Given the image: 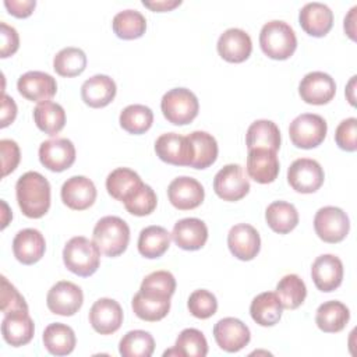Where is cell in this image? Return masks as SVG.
<instances>
[{"label": "cell", "mask_w": 357, "mask_h": 357, "mask_svg": "<svg viewBox=\"0 0 357 357\" xmlns=\"http://www.w3.org/2000/svg\"><path fill=\"white\" fill-rule=\"evenodd\" d=\"M15 195L26 218L39 219L50 208V184L38 172H26L17 180Z\"/></svg>", "instance_id": "obj_1"}, {"label": "cell", "mask_w": 357, "mask_h": 357, "mask_svg": "<svg viewBox=\"0 0 357 357\" xmlns=\"http://www.w3.org/2000/svg\"><path fill=\"white\" fill-rule=\"evenodd\" d=\"M63 262L70 272L86 278L98 271L100 264V250L93 240L84 236H75L64 245Z\"/></svg>", "instance_id": "obj_2"}, {"label": "cell", "mask_w": 357, "mask_h": 357, "mask_svg": "<svg viewBox=\"0 0 357 357\" xmlns=\"http://www.w3.org/2000/svg\"><path fill=\"white\" fill-rule=\"evenodd\" d=\"M259 45L268 57L273 60H286L293 56L297 47V38L287 22L272 20L261 28Z\"/></svg>", "instance_id": "obj_3"}, {"label": "cell", "mask_w": 357, "mask_h": 357, "mask_svg": "<svg viewBox=\"0 0 357 357\" xmlns=\"http://www.w3.org/2000/svg\"><path fill=\"white\" fill-rule=\"evenodd\" d=\"M92 237L100 252L107 257H117L128 245L130 227L119 216H103L96 222Z\"/></svg>", "instance_id": "obj_4"}, {"label": "cell", "mask_w": 357, "mask_h": 357, "mask_svg": "<svg viewBox=\"0 0 357 357\" xmlns=\"http://www.w3.org/2000/svg\"><path fill=\"white\" fill-rule=\"evenodd\" d=\"M160 109L169 123L184 126L197 117L199 103L197 96L190 89L173 88L162 96Z\"/></svg>", "instance_id": "obj_5"}, {"label": "cell", "mask_w": 357, "mask_h": 357, "mask_svg": "<svg viewBox=\"0 0 357 357\" xmlns=\"http://www.w3.org/2000/svg\"><path fill=\"white\" fill-rule=\"evenodd\" d=\"M328 124L325 119L315 113H303L297 116L289 127V135L294 146L311 149L322 144L326 137Z\"/></svg>", "instance_id": "obj_6"}, {"label": "cell", "mask_w": 357, "mask_h": 357, "mask_svg": "<svg viewBox=\"0 0 357 357\" xmlns=\"http://www.w3.org/2000/svg\"><path fill=\"white\" fill-rule=\"evenodd\" d=\"M317 236L325 243H340L350 230V220L346 212L337 206L319 208L314 218Z\"/></svg>", "instance_id": "obj_7"}, {"label": "cell", "mask_w": 357, "mask_h": 357, "mask_svg": "<svg viewBox=\"0 0 357 357\" xmlns=\"http://www.w3.org/2000/svg\"><path fill=\"white\" fill-rule=\"evenodd\" d=\"M213 190L223 201L234 202L244 198L250 191V180L240 165L223 166L213 178Z\"/></svg>", "instance_id": "obj_8"}, {"label": "cell", "mask_w": 357, "mask_h": 357, "mask_svg": "<svg viewBox=\"0 0 357 357\" xmlns=\"http://www.w3.org/2000/svg\"><path fill=\"white\" fill-rule=\"evenodd\" d=\"M324 169L310 158L296 159L287 169V181L290 187L301 194H311L324 184Z\"/></svg>", "instance_id": "obj_9"}, {"label": "cell", "mask_w": 357, "mask_h": 357, "mask_svg": "<svg viewBox=\"0 0 357 357\" xmlns=\"http://www.w3.org/2000/svg\"><path fill=\"white\" fill-rule=\"evenodd\" d=\"M84 294L79 286L68 280H60L50 287L46 296V304L50 312L63 317H71L81 308Z\"/></svg>", "instance_id": "obj_10"}, {"label": "cell", "mask_w": 357, "mask_h": 357, "mask_svg": "<svg viewBox=\"0 0 357 357\" xmlns=\"http://www.w3.org/2000/svg\"><path fill=\"white\" fill-rule=\"evenodd\" d=\"M155 152L160 160L174 166H190L192 162V145L188 137L166 132L155 142Z\"/></svg>", "instance_id": "obj_11"}, {"label": "cell", "mask_w": 357, "mask_h": 357, "mask_svg": "<svg viewBox=\"0 0 357 357\" xmlns=\"http://www.w3.org/2000/svg\"><path fill=\"white\" fill-rule=\"evenodd\" d=\"M213 337L222 350L227 353H236L250 343L251 333L243 321L227 317L219 319L215 324Z\"/></svg>", "instance_id": "obj_12"}, {"label": "cell", "mask_w": 357, "mask_h": 357, "mask_svg": "<svg viewBox=\"0 0 357 357\" xmlns=\"http://www.w3.org/2000/svg\"><path fill=\"white\" fill-rule=\"evenodd\" d=\"M39 160L52 172H64L75 162L74 144L67 138L46 139L39 146Z\"/></svg>", "instance_id": "obj_13"}, {"label": "cell", "mask_w": 357, "mask_h": 357, "mask_svg": "<svg viewBox=\"0 0 357 357\" xmlns=\"http://www.w3.org/2000/svg\"><path fill=\"white\" fill-rule=\"evenodd\" d=\"M298 93L308 105H326L336 93V84L329 74L312 71L300 81Z\"/></svg>", "instance_id": "obj_14"}, {"label": "cell", "mask_w": 357, "mask_h": 357, "mask_svg": "<svg viewBox=\"0 0 357 357\" xmlns=\"http://www.w3.org/2000/svg\"><path fill=\"white\" fill-rule=\"evenodd\" d=\"M167 197L174 208L188 211L202 204L205 191L198 180L188 176H180L169 184Z\"/></svg>", "instance_id": "obj_15"}, {"label": "cell", "mask_w": 357, "mask_h": 357, "mask_svg": "<svg viewBox=\"0 0 357 357\" xmlns=\"http://www.w3.org/2000/svg\"><path fill=\"white\" fill-rule=\"evenodd\" d=\"M89 324L100 335H112L123 324L121 305L113 298H99L89 310Z\"/></svg>", "instance_id": "obj_16"}, {"label": "cell", "mask_w": 357, "mask_h": 357, "mask_svg": "<svg viewBox=\"0 0 357 357\" xmlns=\"http://www.w3.org/2000/svg\"><path fill=\"white\" fill-rule=\"evenodd\" d=\"M17 89L25 99L31 102L50 100L57 92L56 79L43 71H28L17 81Z\"/></svg>", "instance_id": "obj_17"}, {"label": "cell", "mask_w": 357, "mask_h": 357, "mask_svg": "<svg viewBox=\"0 0 357 357\" xmlns=\"http://www.w3.org/2000/svg\"><path fill=\"white\" fill-rule=\"evenodd\" d=\"M227 245L230 252L241 259H254L261 248V238L257 229L248 223L234 225L227 234Z\"/></svg>", "instance_id": "obj_18"}, {"label": "cell", "mask_w": 357, "mask_h": 357, "mask_svg": "<svg viewBox=\"0 0 357 357\" xmlns=\"http://www.w3.org/2000/svg\"><path fill=\"white\" fill-rule=\"evenodd\" d=\"M61 201L70 209L84 211L93 205L96 199V187L85 176H73L61 185Z\"/></svg>", "instance_id": "obj_19"}, {"label": "cell", "mask_w": 357, "mask_h": 357, "mask_svg": "<svg viewBox=\"0 0 357 357\" xmlns=\"http://www.w3.org/2000/svg\"><path fill=\"white\" fill-rule=\"evenodd\" d=\"M311 276L318 290L329 293L337 289L343 280V264L333 254L317 257L311 266Z\"/></svg>", "instance_id": "obj_20"}, {"label": "cell", "mask_w": 357, "mask_h": 357, "mask_svg": "<svg viewBox=\"0 0 357 357\" xmlns=\"http://www.w3.org/2000/svg\"><path fill=\"white\" fill-rule=\"evenodd\" d=\"M218 53L229 63H243L252 52L250 35L240 28L226 29L218 39Z\"/></svg>", "instance_id": "obj_21"}, {"label": "cell", "mask_w": 357, "mask_h": 357, "mask_svg": "<svg viewBox=\"0 0 357 357\" xmlns=\"http://www.w3.org/2000/svg\"><path fill=\"white\" fill-rule=\"evenodd\" d=\"M35 333V325L28 311L17 310L4 314L1 321V335L3 339L14 347L24 346L29 343Z\"/></svg>", "instance_id": "obj_22"}, {"label": "cell", "mask_w": 357, "mask_h": 357, "mask_svg": "<svg viewBox=\"0 0 357 357\" xmlns=\"http://www.w3.org/2000/svg\"><path fill=\"white\" fill-rule=\"evenodd\" d=\"M247 174L259 184H268L276 180L279 174V159L276 152L265 148L248 149Z\"/></svg>", "instance_id": "obj_23"}, {"label": "cell", "mask_w": 357, "mask_h": 357, "mask_svg": "<svg viewBox=\"0 0 357 357\" xmlns=\"http://www.w3.org/2000/svg\"><path fill=\"white\" fill-rule=\"evenodd\" d=\"M172 238L181 250L195 251L205 245L208 240V227L198 218H184L174 223Z\"/></svg>", "instance_id": "obj_24"}, {"label": "cell", "mask_w": 357, "mask_h": 357, "mask_svg": "<svg viewBox=\"0 0 357 357\" xmlns=\"http://www.w3.org/2000/svg\"><path fill=\"white\" fill-rule=\"evenodd\" d=\"M298 21L305 33L315 38H322L333 25V13L326 4L312 1L301 7Z\"/></svg>", "instance_id": "obj_25"}, {"label": "cell", "mask_w": 357, "mask_h": 357, "mask_svg": "<svg viewBox=\"0 0 357 357\" xmlns=\"http://www.w3.org/2000/svg\"><path fill=\"white\" fill-rule=\"evenodd\" d=\"M46 250L43 234L36 229H22L13 240L14 257L24 265L38 262Z\"/></svg>", "instance_id": "obj_26"}, {"label": "cell", "mask_w": 357, "mask_h": 357, "mask_svg": "<svg viewBox=\"0 0 357 357\" xmlns=\"http://www.w3.org/2000/svg\"><path fill=\"white\" fill-rule=\"evenodd\" d=\"M116 82L105 74H96L88 78L81 86V98L89 107H105L116 96Z\"/></svg>", "instance_id": "obj_27"}, {"label": "cell", "mask_w": 357, "mask_h": 357, "mask_svg": "<svg viewBox=\"0 0 357 357\" xmlns=\"http://www.w3.org/2000/svg\"><path fill=\"white\" fill-rule=\"evenodd\" d=\"M134 314L148 322H156L163 319L170 310V297L148 293L139 290L131 301Z\"/></svg>", "instance_id": "obj_28"}, {"label": "cell", "mask_w": 357, "mask_h": 357, "mask_svg": "<svg viewBox=\"0 0 357 357\" xmlns=\"http://www.w3.org/2000/svg\"><path fill=\"white\" fill-rule=\"evenodd\" d=\"M283 307L276 293L264 291L255 296L250 305L251 318L261 326H273L282 318Z\"/></svg>", "instance_id": "obj_29"}, {"label": "cell", "mask_w": 357, "mask_h": 357, "mask_svg": "<svg viewBox=\"0 0 357 357\" xmlns=\"http://www.w3.org/2000/svg\"><path fill=\"white\" fill-rule=\"evenodd\" d=\"M349 319H350L349 308L337 300L325 301L317 308L315 324L322 332H326V333L340 332L344 329Z\"/></svg>", "instance_id": "obj_30"}, {"label": "cell", "mask_w": 357, "mask_h": 357, "mask_svg": "<svg viewBox=\"0 0 357 357\" xmlns=\"http://www.w3.org/2000/svg\"><path fill=\"white\" fill-rule=\"evenodd\" d=\"M142 180L134 170L128 167H117L109 173L106 178V190L110 197L123 204L142 185Z\"/></svg>", "instance_id": "obj_31"}, {"label": "cell", "mask_w": 357, "mask_h": 357, "mask_svg": "<svg viewBox=\"0 0 357 357\" xmlns=\"http://www.w3.org/2000/svg\"><path fill=\"white\" fill-rule=\"evenodd\" d=\"M42 340L45 349L53 356L70 354L77 343L73 328L61 322L47 325L43 331Z\"/></svg>", "instance_id": "obj_32"}, {"label": "cell", "mask_w": 357, "mask_h": 357, "mask_svg": "<svg viewBox=\"0 0 357 357\" xmlns=\"http://www.w3.org/2000/svg\"><path fill=\"white\" fill-rule=\"evenodd\" d=\"M245 145L248 149L265 148L278 152L280 148L279 127L271 120H255L247 130Z\"/></svg>", "instance_id": "obj_33"}, {"label": "cell", "mask_w": 357, "mask_h": 357, "mask_svg": "<svg viewBox=\"0 0 357 357\" xmlns=\"http://www.w3.org/2000/svg\"><path fill=\"white\" fill-rule=\"evenodd\" d=\"M265 219L275 233L286 234L298 225V212L290 202L273 201L265 211Z\"/></svg>", "instance_id": "obj_34"}, {"label": "cell", "mask_w": 357, "mask_h": 357, "mask_svg": "<svg viewBox=\"0 0 357 357\" xmlns=\"http://www.w3.org/2000/svg\"><path fill=\"white\" fill-rule=\"evenodd\" d=\"M172 234L162 226H148L138 237V251L142 257L153 259L162 257L170 247Z\"/></svg>", "instance_id": "obj_35"}, {"label": "cell", "mask_w": 357, "mask_h": 357, "mask_svg": "<svg viewBox=\"0 0 357 357\" xmlns=\"http://www.w3.org/2000/svg\"><path fill=\"white\" fill-rule=\"evenodd\" d=\"M33 121L45 134L56 135L64 128L66 112L63 106L56 102H40L33 109Z\"/></svg>", "instance_id": "obj_36"}, {"label": "cell", "mask_w": 357, "mask_h": 357, "mask_svg": "<svg viewBox=\"0 0 357 357\" xmlns=\"http://www.w3.org/2000/svg\"><path fill=\"white\" fill-rule=\"evenodd\" d=\"M192 145V162L190 167L206 169L215 163L218 158V142L215 137L206 131H194L187 135Z\"/></svg>", "instance_id": "obj_37"}, {"label": "cell", "mask_w": 357, "mask_h": 357, "mask_svg": "<svg viewBox=\"0 0 357 357\" xmlns=\"http://www.w3.org/2000/svg\"><path fill=\"white\" fill-rule=\"evenodd\" d=\"M276 294L283 308L296 310L304 303L307 287L298 275L289 273L284 275L276 284Z\"/></svg>", "instance_id": "obj_38"}, {"label": "cell", "mask_w": 357, "mask_h": 357, "mask_svg": "<svg viewBox=\"0 0 357 357\" xmlns=\"http://www.w3.org/2000/svg\"><path fill=\"white\" fill-rule=\"evenodd\" d=\"M112 26L120 39L131 40L145 33L146 20L137 10H123L114 15Z\"/></svg>", "instance_id": "obj_39"}, {"label": "cell", "mask_w": 357, "mask_h": 357, "mask_svg": "<svg viewBox=\"0 0 357 357\" xmlns=\"http://www.w3.org/2000/svg\"><path fill=\"white\" fill-rule=\"evenodd\" d=\"M153 350L155 340L152 335L141 329L127 332L119 343V351L123 357H149Z\"/></svg>", "instance_id": "obj_40"}, {"label": "cell", "mask_w": 357, "mask_h": 357, "mask_svg": "<svg viewBox=\"0 0 357 357\" xmlns=\"http://www.w3.org/2000/svg\"><path fill=\"white\" fill-rule=\"evenodd\" d=\"M120 126L130 134H144L153 123V113L145 105H130L124 107L119 117Z\"/></svg>", "instance_id": "obj_41"}, {"label": "cell", "mask_w": 357, "mask_h": 357, "mask_svg": "<svg viewBox=\"0 0 357 357\" xmlns=\"http://www.w3.org/2000/svg\"><path fill=\"white\" fill-rule=\"evenodd\" d=\"M53 68L61 77H77L86 68V54L79 47H64L54 56Z\"/></svg>", "instance_id": "obj_42"}, {"label": "cell", "mask_w": 357, "mask_h": 357, "mask_svg": "<svg viewBox=\"0 0 357 357\" xmlns=\"http://www.w3.org/2000/svg\"><path fill=\"white\" fill-rule=\"evenodd\" d=\"M174 347L180 351L181 357H205L208 354V342L204 333L195 328L181 331L176 339Z\"/></svg>", "instance_id": "obj_43"}, {"label": "cell", "mask_w": 357, "mask_h": 357, "mask_svg": "<svg viewBox=\"0 0 357 357\" xmlns=\"http://www.w3.org/2000/svg\"><path fill=\"white\" fill-rule=\"evenodd\" d=\"M158 198L152 187L148 184H142L126 202L124 206L126 209L135 216H146L152 213L156 208Z\"/></svg>", "instance_id": "obj_44"}, {"label": "cell", "mask_w": 357, "mask_h": 357, "mask_svg": "<svg viewBox=\"0 0 357 357\" xmlns=\"http://www.w3.org/2000/svg\"><path fill=\"white\" fill-rule=\"evenodd\" d=\"M187 307L190 312L199 319L211 318L218 310V300L213 293L205 289L194 290L187 301Z\"/></svg>", "instance_id": "obj_45"}, {"label": "cell", "mask_w": 357, "mask_h": 357, "mask_svg": "<svg viewBox=\"0 0 357 357\" xmlns=\"http://www.w3.org/2000/svg\"><path fill=\"white\" fill-rule=\"evenodd\" d=\"M139 290L172 297L176 291V279L169 271H155L144 278Z\"/></svg>", "instance_id": "obj_46"}, {"label": "cell", "mask_w": 357, "mask_h": 357, "mask_svg": "<svg viewBox=\"0 0 357 357\" xmlns=\"http://www.w3.org/2000/svg\"><path fill=\"white\" fill-rule=\"evenodd\" d=\"M335 141L337 146L347 152L357 149V119L349 117L339 123L335 131Z\"/></svg>", "instance_id": "obj_47"}, {"label": "cell", "mask_w": 357, "mask_h": 357, "mask_svg": "<svg viewBox=\"0 0 357 357\" xmlns=\"http://www.w3.org/2000/svg\"><path fill=\"white\" fill-rule=\"evenodd\" d=\"M17 310L28 311V304L20 291L7 280V278L1 276V311L8 314Z\"/></svg>", "instance_id": "obj_48"}, {"label": "cell", "mask_w": 357, "mask_h": 357, "mask_svg": "<svg viewBox=\"0 0 357 357\" xmlns=\"http://www.w3.org/2000/svg\"><path fill=\"white\" fill-rule=\"evenodd\" d=\"M0 151H1V167H3V177L10 174L15 170L20 163L21 153L20 146L13 139H1L0 141Z\"/></svg>", "instance_id": "obj_49"}, {"label": "cell", "mask_w": 357, "mask_h": 357, "mask_svg": "<svg viewBox=\"0 0 357 357\" xmlns=\"http://www.w3.org/2000/svg\"><path fill=\"white\" fill-rule=\"evenodd\" d=\"M0 36H1L0 57L6 59L8 56H13L20 47V36L17 29L6 22H0Z\"/></svg>", "instance_id": "obj_50"}, {"label": "cell", "mask_w": 357, "mask_h": 357, "mask_svg": "<svg viewBox=\"0 0 357 357\" xmlns=\"http://www.w3.org/2000/svg\"><path fill=\"white\" fill-rule=\"evenodd\" d=\"M6 8L8 13L17 18H26L32 14L36 1L35 0H6Z\"/></svg>", "instance_id": "obj_51"}, {"label": "cell", "mask_w": 357, "mask_h": 357, "mask_svg": "<svg viewBox=\"0 0 357 357\" xmlns=\"http://www.w3.org/2000/svg\"><path fill=\"white\" fill-rule=\"evenodd\" d=\"M17 116V105L14 102V99L6 93L1 95V123L0 127L4 128L7 127L10 123H13L15 120Z\"/></svg>", "instance_id": "obj_52"}, {"label": "cell", "mask_w": 357, "mask_h": 357, "mask_svg": "<svg viewBox=\"0 0 357 357\" xmlns=\"http://www.w3.org/2000/svg\"><path fill=\"white\" fill-rule=\"evenodd\" d=\"M142 4L148 8H151L152 11H158V13H163V11H170L174 7L181 4V0H155V1H146L144 0Z\"/></svg>", "instance_id": "obj_53"}, {"label": "cell", "mask_w": 357, "mask_h": 357, "mask_svg": "<svg viewBox=\"0 0 357 357\" xmlns=\"http://www.w3.org/2000/svg\"><path fill=\"white\" fill-rule=\"evenodd\" d=\"M356 11H357V6H354L351 10H350V13L344 17V31H346V33L350 36V39H356V24H354V21H356Z\"/></svg>", "instance_id": "obj_54"}, {"label": "cell", "mask_w": 357, "mask_h": 357, "mask_svg": "<svg viewBox=\"0 0 357 357\" xmlns=\"http://www.w3.org/2000/svg\"><path fill=\"white\" fill-rule=\"evenodd\" d=\"M354 84H356V75H354V77H351V79H350V82H349V85H347V89H346L347 99H349V102H350V105H351V106H354V105H356V103H354V95H353Z\"/></svg>", "instance_id": "obj_55"}, {"label": "cell", "mask_w": 357, "mask_h": 357, "mask_svg": "<svg viewBox=\"0 0 357 357\" xmlns=\"http://www.w3.org/2000/svg\"><path fill=\"white\" fill-rule=\"evenodd\" d=\"M1 206H3V225H1V227L4 229L6 226H7V222H8V219H6V213L8 212V206H7V204L4 202V201H1Z\"/></svg>", "instance_id": "obj_56"}, {"label": "cell", "mask_w": 357, "mask_h": 357, "mask_svg": "<svg viewBox=\"0 0 357 357\" xmlns=\"http://www.w3.org/2000/svg\"><path fill=\"white\" fill-rule=\"evenodd\" d=\"M163 356H165V357H167V356H180V357H181L180 351H178L176 347H173V349H170V350H166V351L163 353Z\"/></svg>", "instance_id": "obj_57"}]
</instances>
